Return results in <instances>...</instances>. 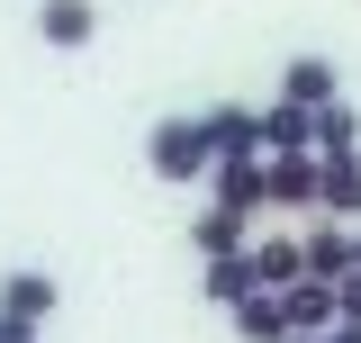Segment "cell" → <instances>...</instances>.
Here are the masks:
<instances>
[{
  "instance_id": "6da1fadb",
  "label": "cell",
  "mask_w": 361,
  "mask_h": 343,
  "mask_svg": "<svg viewBox=\"0 0 361 343\" xmlns=\"http://www.w3.org/2000/svg\"><path fill=\"white\" fill-rule=\"evenodd\" d=\"M145 172H154L163 190L208 181V127H199V118H154V127H145Z\"/></svg>"
},
{
  "instance_id": "7a4b0ae2",
  "label": "cell",
  "mask_w": 361,
  "mask_h": 343,
  "mask_svg": "<svg viewBox=\"0 0 361 343\" xmlns=\"http://www.w3.org/2000/svg\"><path fill=\"white\" fill-rule=\"evenodd\" d=\"M316 217L361 226V145L353 154H316Z\"/></svg>"
},
{
  "instance_id": "3957f363",
  "label": "cell",
  "mask_w": 361,
  "mask_h": 343,
  "mask_svg": "<svg viewBox=\"0 0 361 343\" xmlns=\"http://www.w3.org/2000/svg\"><path fill=\"white\" fill-rule=\"evenodd\" d=\"M199 127H208V163H253V154H262V109H244V100L208 109Z\"/></svg>"
},
{
  "instance_id": "277c9868",
  "label": "cell",
  "mask_w": 361,
  "mask_h": 343,
  "mask_svg": "<svg viewBox=\"0 0 361 343\" xmlns=\"http://www.w3.org/2000/svg\"><path fill=\"white\" fill-rule=\"evenodd\" d=\"M280 100H289V109H325V100H343L334 54H289V64H280Z\"/></svg>"
},
{
  "instance_id": "5b68a950",
  "label": "cell",
  "mask_w": 361,
  "mask_h": 343,
  "mask_svg": "<svg viewBox=\"0 0 361 343\" xmlns=\"http://www.w3.org/2000/svg\"><path fill=\"white\" fill-rule=\"evenodd\" d=\"M262 208H316V154H262Z\"/></svg>"
},
{
  "instance_id": "8992f818",
  "label": "cell",
  "mask_w": 361,
  "mask_h": 343,
  "mask_svg": "<svg viewBox=\"0 0 361 343\" xmlns=\"http://www.w3.org/2000/svg\"><path fill=\"white\" fill-rule=\"evenodd\" d=\"M298 262H307V280H343V271H353V226L316 217L307 235H298Z\"/></svg>"
},
{
  "instance_id": "52a82bcc",
  "label": "cell",
  "mask_w": 361,
  "mask_h": 343,
  "mask_svg": "<svg viewBox=\"0 0 361 343\" xmlns=\"http://www.w3.org/2000/svg\"><path fill=\"white\" fill-rule=\"evenodd\" d=\"M208 208L262 217V154H253V163H208Z\"/></svg>"
},
{
  "instance_id": "ba28073f",
  "label": "cell",
  "mask_w": 361,
  "mask_h": 343,
  "mask_svg": "<svg viewBox=\"0 0 361 343\" xmlns=\"http://www.w3.org/2000/svg\"><path fill=\"white\" fill-rule=\"evenodd\" d=\"M54 299H63L54 271H9V280H0V316H18V325H45Z\"/></svg>"
},
{
  "instance_id": "9c48e42d",
  "label": "cell",
  "mask_w": 361,
  "mask_h": 343,
  "mask_svg": "<svg viewBox=\"0 0 361 343\" xmlns=\"http://www.w3.org/2000/svg\"><path fill=\"white\" fill-rule=\"evenodd\" d=\"M190 244H199V262H226V253H244V244H253V217L199 208V217H190Z\"/></svg>"
},
{
  "instance_id": "30bf717a",
  "label": "cell",
  "mask_w": 361,
  "mask_h": 343,
  "mask_svg": "<svg viewBox=\"0 0 361 343\" xmlns=\"http://www.w3.org/2000/svg\"><path fill=\"white\" fill-rule=\"evenodd\" d=\"M37 37L54 45V54H73V45L99 37V9H90V0H45V9H37Z\"/></svg>"
},
{
  "instance_id": "8fae6325",
  "label": "cell",
  "mask_w": 361,
  "mask_h": 343,
  "mask_svg": "<svg viewBox=\"0 0 361 343\" xmlns=\"http://www.w3.org/2000/svg\"><path fill=\"white\" fill-rule=\"evenodd\" d=\"M280 316H289V335H325L334 325V280H289L280 289Z\"/></svg>"
},
{
  "instance_id": "7c38bea8",
  "label": "cell",
  "mask_w": 361,
  "mask_h": 343,
  "mask_svg": "<svg viewBox=\"0 0 361 343\" xmlns=\"http://www.w3.org/2000/svg\"><path fill=\"white\" fill-rule=\"evenodd\" d=\"M226 316H235V335H244V343H289V316H280V289H253V299H235Z\"/></svg>"
},
{
  "instance_id": "4fadbf2b",
  "label": "cell",
  "mask_w": 361,
  "mask_h": 343,
  "mask_svg": "<svg viewBox=\"0 0 361 343\" xmlns=\"http://www.w3.org/2000/svg\"><path fill=\"white\" fill-rule=\"evenodd\" d=\"M253 289H262L253 244H244V253H226V262H208V307H235V299H253Z\"/></svg>"
},
{
  "instance_id": "5bb4252c",
  "label": "cell",
  "mask_w": 361,
  "mask_h": 343,
  "mask_svg": "<svg viewBox=\"0 0 361 343\" xmlns=\"http://www.w3.org/2000/svg\"><path fill=\"white\" fill-rule=\"evenodd\" d=\"M307 127H316V109H289V100H271V109H262V154H316V145H307Z\"/></svg>"
},
{
  "instance_id": "9a60e30c",
  "label": "cell",
  "mask_w": 361,
  "mask_h": 343,
  "mask_svg": "<svg viewBox=\"0 0 361 343\" xmlns=\"http://www.w3.org/2000/svg\"><path fill=\"white\" fill-rule=\"evenodd\" d=\"M307 145H316V154H353V145H361L353 100H325V109H316V127H307Z\"/></svg>"
},
{
  "instance_id": "2e32d148",
  "label": "cell",
  "mask_w": 361,
  "mask_h": 343,
  "mask_svg": "<svg viewBox=\"0 0 361 343\" xmlns=\"http://www.w3.org/2000/svg\"><path fill=\"white\" fill-rule=\"evenodd\" d=\"M253 262H262V289H289V280H307V262H298V244H289V235H262V244H253Z\"/></svg>"
},
{
  "instance_id": "e0dca14e",
  "label": "cell",
  "mask_w": 361,
  "mask_h": 343,
  "mask_svg": "<svg viewBox=\"0 0 361 343\" xmlns=\"http://www.w3.org/2000/svg\"><path fill=\"white\" fill-rule=\"evenodd\" d=\"M334 325H361V271L334 280Z\"/></svg>"
},
{
  "instance_id": "ac0fdd59",
  "label": "cell",
  "mask_w": 361,
  "mask_h": 343,
  "mask_svg": "<svg viewBox=\"0 0 361 343\" xmlns=\"http://www.w3.org/2000/svg\"><path fill=\"white\" fill-rule=\"evenodd\" d=\"M0 343H37V325H18V316H0Z\"/></svg>"
},
{
  "instance_id": "d6986e66",
  "label": "cell",
  "mask_w": 361,
  "mask_h": 343,
  "mask_svg": "<svg viewBox=\"0 0 361 343\" xmlns=\"http://www.w3.org/2000/svg\"><path fill=\"white\" fill-rule=\"evenodd\" d=\"M325 343H361V325H325Z\"/></svg>"
},
{
  "instance_id": "ffe728a7",
  "label": "cell",
  "mask_w": 361,
  "mask_h": 343,
  "mask_svg": "<svg viewBox=\"0 0 361 343\" xmlns=\"http://www.w3.org/2000/svg\"><path fill=\"white\" fill-rule=\"evenodd\" d=\"M353 271H361V226H353Z\"/></svg>"
}]
</instances>
